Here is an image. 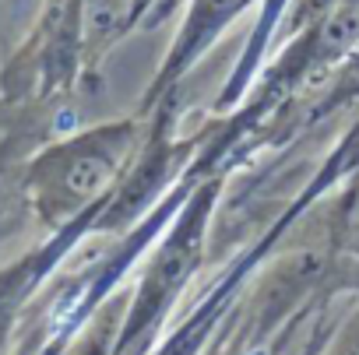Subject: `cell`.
<instances>
[{"mask_svg":"<svg viewBox=\"0 0 359 355\" xmlns=\"http://www.w3.org/2000/svg\"><path fill=\"white\" fill-rule=\"evenodd\" d=\"M345 355H359V344H352V348H348V351H345Z\"/></svg>","mask_w":359,"mask_h":355,"instance_id":"obj_4","label":"cell"},{"mask_svg":"<svg viewBox=\"0 0 359 355\" xmlns=\"http://www.w3.org/2000/svg\"><path fill=\"white\" fill-rule=\"evenodd\" d=\"M141 144L137 120L99 123L46 148L29 169V194L46 225L57 232L78 229L123 183V172Z\"/></svg>","mask_w":359,"mask_h":355,"instance_id":"obj_1","label":"cell"},{"mask_svg":"<svg viewBox=\"0 0 359 355\" xmlns=\"http://www.w3.org/2000/svg\"><path fill=\"white\" fill-rule=\"evenodd\" d=\"M60 253H64V239H57L53 246H46V250L11 264L8 271H0V351H4V344H8V334H11V327H15L29 292L39 285V278L46 274V267Z\"/></svg>","mask_w":359,"mask_h":355,"instance_id":"obj_2","label":"cell"},{"mask_svg":"<svg viewBox=\"0 0 359 355\" xmlns=\"http://www.w3.org/2000/svg\"><path fill=\"white\" fill-rule=\"evenodd\" d=\"M355 95H359V43L348 50V60H345V67L338 71V78L331 81V88L324 92V102H327V106H338V102L355 99Z\"/></svg>","mask_w":359,"mask_h":355,"instance_id":"obj_3","label":"cell"}]
</instances>
